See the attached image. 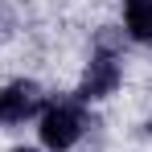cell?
<instances>
[{"label": "cell", "mask_w": 152, "mask_h": 152, "mask_svg": "<svg viewBox=\"0 0 152 152\" xmlns=\"http://www.w3.org/2000/svg\"><path fill=\"white\" fill-rule=\"evenodd\" d=\"M115 86H119V58H115V53H95L91 66H86V74H82L78 99H103V95H111Z\"/></svg>", "instance_id": "obj_3"}, {"label": "cell", "mask_w": 152, "mask_h": 152, "mask_svg": "<svg viewBox=\"0 0 152 152\" xmlns=\"http://www.w3.org/2000/svg\"><path fill=\"white\" fill-rule=\"evenodd\" d=\"M41 111V91L37 82H8L0 91V124H25Z\"/></svg>", "instance_id": "obj_2"}, {"label": "cell", "mask_w": 152, "mask_h": 152, "mask_svg": "<svg viewBox=\"0 0 152 152\" xmlns=\"http://www.w3.org/2000/svg\"><path fill=\"white\" fill-rule=\"evenodd\" d=\"M82 136V107L74 99H53L41 111V144L53 152H66Z\"/></svg>", "instance_id": "obj_1"}, {"label": "cell", "mask_w": 152, "mask_h": 152, "mask_svg": "<svg viewBox=\"0 0 152 152\" xmlns=\"http://www.w3.org/2000/svg\"><path fill=\"white\" fill-rule=\"evenodd\" d=\"M124 21L136 41H152V0H124Z\"/></svg>", "instance_id": "obj_4"}, {"label": "cell", "mask_w": 152, "mask_h": 152, "mask_svg": "<svg viewBox=\"0 0 152 152\" xmlns=\"http://www.w3.org/2000/svg\"><path fill=\"white\" fill-rule=\"evenodd\" d=\"M12 152H37V148H12Z\"/></svg>", "instance_id": "obj_5"}]
</instances>
